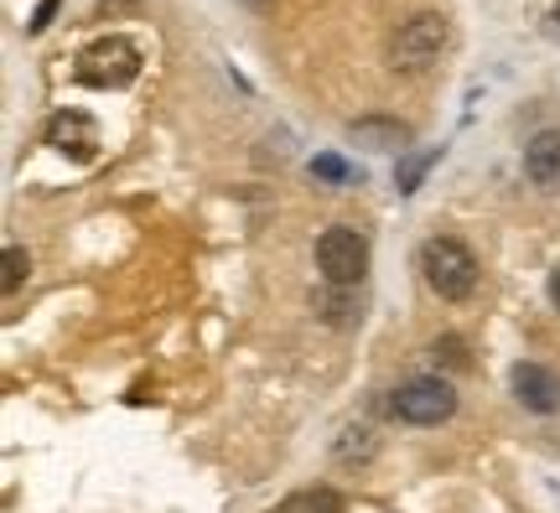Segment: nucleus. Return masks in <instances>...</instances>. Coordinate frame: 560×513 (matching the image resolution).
<instances>
[{"mask_svg": "<svg viewBox=\"0 0 560 513\" xmlns=\"http://www.w3.org/2000/svg\"><path fill=\"white\" fill-rule=\"evenodd\" d=\"M420 276L441 301H467L478 291V259L462 238H425L420 244Z\"/></svg>", "mask_w": 560, "mask_h": 513, "instance_id": "f257e3e1", "label": "nucleus"}, {"mask_svg": "<svg viewBox=\"0 0 560 513\" xmlns=\"http://www.w3.org/2000/svg\"><path fill=\"white\" fill-rule=\"evenodd\" d=\"M317 270H322V280L338 285V291L359 285L363 270H369V238H363L359 229H327V234L317 238Z\"/></svg>", "mask_w": 560, "mask_h": 513, "instance_id": "f03ea898", "label": "nucleus"}, {"mask_svg": "<svg viewBox=\"0 0 560 513\" xmlns=\"http://www.w3.org/2000/svg\"><path fill=\"white\" fill-rule=\"evenodd\" d=\"M441 47H446V16L420 11V16H410L400 32H395V42H389V62H395V68H425V62L441 58Z\"/></svg>", "mask_w": 560, "mask_h": 513, "instance_id": "7ed1b4c3", "label": "nucleus"}, {"mask_svg": "<svg viewBox=\"0 0 560 513\" xmlns=\"http://www.w3.org/2000/svg\"><path fill=\"white\" fill-rule=\"evenodd\" d=\"M452 410H457V395L446 378H410L395 389V415L405 425H441L452 420Z\"/></svg>", "mask_w": 560, "mask_h": 513, "instance_id": "20e7f679", "label": "nucleus"}, {"mask_svg": "<svg viewBox=\"0 0 560 513\" xmlns=\"http://www.w3.org/2000/svg\"><path fill=\"white\" fill-rule=\"evenodd\" d=\"M79 62H83V68H79L83 83H100V89H120V83L136 79L140 53H136V47H130L125 37H109V42H94V47H89Z\"/></svg>", "mask_w": 560, "mask_h": 513, "instance_id": "39448f33", "label": "nucleus"}, {"mask_svg": "<svg viewBox=\"0 0 560 513\" xmlns=\"http://www.w3.org/2000/svg\"><path fill=\"white\" fill-rule=\"evenodd\" d=\"M514 395L524 410L535 415H556L560 410V378L545 363H514Z\"/></svg>", "mask_w": 560, "mask_h": 513, "instance_id": "423d86ee", "label": "nucleus"}, {"mask_svg": "<svg viewBox=\"0 0 560 513\" xmlns=\"http://www.w3.org/2000/svg\"><path fill=\"white\" fill-rule=\"evenodd\" d=\"M47 145H58V151H73L79 161L94 156V145H100V130H94V119L79 115V109H62V115L47 119Z\"/></svg>", "mask_w": 560, "mask_h": 513, "instance_id": "0eeeda50", "label": "nucleus"}, {"mask_svg": "<svg viewBox=\"0 0 560 513\" xmlns=\"http://www.w3.org/2000/svg\"><path fill=\"white\" fill-rule=\"evenodd\" d=\"M524 177L545 187V193H556L560 187V130H540V136L524 145Z\"/></svg>", "mask_w": 560, "mask_h": 513, "instance_id": "6e6552de", "label": "nucleus"}, {"mask_svg": "<svg viewBox=\"0 0 560 513\" xmlns=\"http://www.w3.org/2000/svg\"><path fill=\"white\" fill-rule=\"evenodd\" d=\"M353 140H374L380 151H405L410 130L395 125V119H359V125H353Z\"/></svg>", "mask_w": 560, "mask_h": 513, "instance_id": "1a4fd4ad", "label": "nucleus"}, {"mask_svg": "<svg viewBox=\"0 0 560 513\" xmlns=\"http://www.w3.org/2000/svg\"><path fill=\"white\" fill-rule=\"evenodd\" d=\"M26 270H32V259H26V249H16V244H11V249H5V296H11V291L21 285V280H26Z\"/></svg>", "mask_w": 560, "mask_h": 513, "instance_id": "9d476101", "label": "nucleus"}, {"mask_svg": "<svg viewBox=\"0 0 560 513\" xmlns=\"http://www.w3.org/2000/svg\"><path fill=\"white\" fill-rule=\"evenodd\" d=\"M312 172H317V177H327V182H353V166H342L338 156H317V161H312Z\"/></svg>", "mask_w": 560, "mask_h": 513, "instance_id": "9b49d317", "label": "nucleus"}, {"mask_svg": "<svg viewBox=\"0 0 560 513\" xmlns=\"http://www.w3.org/2000/svg\"><path fill=\"white\" fill-rule=\"evenodd\" d=\"M436 358H446L452 369H467V348H462V337H441V342H436Z\"/></svg>", "mask_w": 560, "mask_h": 513, "instance_id": "f8f14e48", "label": "nucleus"}, {"mask_svg": "<svg viewBox=\"0 0 560 513\" xmlns=\"http://www.w3.org/2000/svg\"><path fill=\"white\" fill-rule=\"evenodd\" d=\"M58 5H62V0H42L37 16L26 21V32H47V26H52V16H58Z\"/></svg>", "mask_w": 560, "mask_h": 513, "instance_id": "ddd939ff", "label": "nucleus"}, {"mask_svg": "<svg viewBox=\"0 0 560 513\" xmlns=\"http://www.w3.org/2000/svg\"><path fill=\"white\" fill-rule=\"evenodd\" d=\"M550 301H556V312H560V265H556V276H550Z\"/></svg>", "mask_w": 560, "mask_h": 513, "instance_id": "4468645a", "label": "nucleus"}, {"mask_svg": "<svg viewBox=\"0 0 560 513\" xmlns=\"http://www.w3.org/2000/svg\"><path fill=\"white\" fill-rule=\"evenodd\" d=\"M556 26H560V11H556Z\"/></svg>", "mask_w": 560, "mask_h": 513, "instance_id": "2eb2a0df", "label": "nucleus"}]
</instances>
